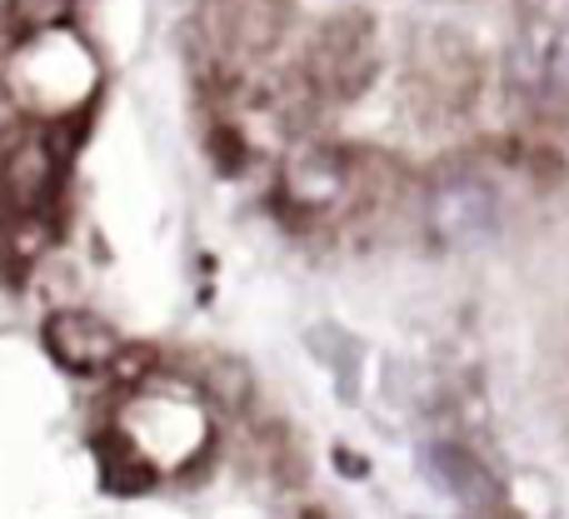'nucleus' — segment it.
Returning a JSON list of instances; mask_svg holds the SVG:
<instances>
[{
  "label": "nucleus",
  "instance_id": "1",
  "mask_svg": "<svg viewBox=\"0 0 569 519\" xmlns=\"http://www.w3.org/2000/svg\"><path fill=\"white\" fill-rule=\"evenodd\" d=\"M60 160H66V150L40 126H20L0 140V196L16 216H40L46 210V200L56 196Z\"/></svg>",
  "mask_w": 569,
  "mask_h": 519
},
{
  "label": "nucleus",
  "instance_id": "2",
  "mask_svg": "<svg viewBox=\"0 0 569 519\" xmlns=\"http://www.w3.org/2000/svg\"><path fill=\"white\" fill-rule=\"evenodd\" d=\"M310 86L315 96L355 100L375 76V50H370V20H330L310 46Z\"/></svg>",
  "mask_w": 569,
  "mask_h": 519
},
{
  "label": "nucleus",
  "instance_id": "3",
  "mask_svg": "<svg viewBox=\"0 0 569 519\" xmlns=\"http://www.w3.org/2000/svg\"><path fill=\"white\" fill-rule=\"evenodd\" d=\"M410 86L430 110L460 116V110L475 100V56H470V46H465L460 36H445V30H425V36L415 40Z\"/></svg>",
  "mask_w": 569,
  "mask_h": 519
},
{
  "label": "nucleus",
  "instance_id": "4",
  "mask_svg": "<svg viewBox=\"0 0 569 519\" xmlns=\"http://www.w3.org/2000/svg\"><path fill=\"white\" fill-rule=\"evenodd\" d=\"M430 226L445 246L480 250L500 230V200L480 176H445L430 196Z\"/></svg>",
  "mask_w": 569,
  "mask_h": 519
},
{
  "label": "nucleus",
  "instance_id": "5",
  "mask_svg": "<svg viewBox=\"0 0 569 519\" xmlns=\"http://www.w3.org/2000/svg\"><path fill=\"white\" fill-rule=\"evenodd\" d=\"M280 30H284L280 0H206V36L230 60L266 56L280 40Z\"/></svg>",
  "mask_w": 569,
  "mask_h": 519
},
{
  "label": "nucleus",
  "instance_id": "6",
  "mask_svg": "<svg viewBox=\"0 0 569 519\" xmlns=\"http://www.w3.org/2000/svg\"><path fill=\"white\" fill-rule=\"evenodd\" d=\"M46 350L56 355V365H66L70 375H106L120 360V335L106 320L86 310H56L46 320Z\"/></svg>",
  "mask_w": 569,
  "mask_h": 519
},
{
  "label": "nucleus",
  "instance_id": "7",
  "mask_svg": "<svg viewBox=\"0 0 569 519\" xmlns=\"http://www.w3.org/2000/svg\"><path fill=\"white\" fill-rule=\"evenodd\" d=\"M520 80L545 106H555V110L569 106V26L545 30L530 46H520Z\"/></svg>",
  "mask_w": 569,
  "mask_h": 519
},
{
  "label": "nucleus",
  "instance_id": "8",
  "mask_svg": "<svg viewBox=\"0 0 569 519\" xmlns=\"http://www.w3.org/2000/svg\"><path fill=\"white\" fill-rule=\"evenodd\" d=\"M425 460H430L435 485H440L455 505H465V510H475V515H480V510H500V505H505V495L490 485L485 465H475L465 450H455V445H435V450H425Z\"/></svg>",
  "mask_w": 569,
  "mask_h": 519
},
{
  "label": "nucleus",
  "instance_id": "9",
  "mask_svg": "<svg viewBox=\"0 0 569 519\" xmlns=\"http://www.w3.org/2000/svg\"><path fill=\"white\" fill-rule=\"evenodd\" d=\"M340 186H345V160L335 150H300L290 160V170H284V196L305 210L330 206L340 196Z\"/></svg>",
  "mask_w": 569,
  "mask_h": 519
},
{
  "label": "nucleus",
  "instance_id": "10",
  "mask_svg": "<svg viewBox=\"0 0 569 519\" xmlns=\"http://www.w3.org/2000/svg\"><path fill=\"white\" fill-rule=\"evenodd\" d=\"M70 10H76V0H10L6 16L16 36H50L70 20Z\"/></svg>",
  "mask_w": 569,
  "mask_h": 519
}]
</instances>
